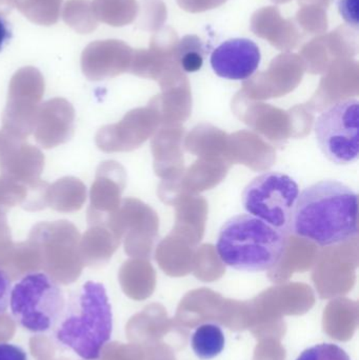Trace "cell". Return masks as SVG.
Returning <instances> with one entry per match:
<instances>
[{
  "instance_id": "obj_20",
  "label": "cell",
  "mask_w": 359,
  "mask_h": 360,
  "mask_svg": "<svg viewBox=\"0 0 359 360\" xmlns=\"http://www.w3.org/2000/svg\"><path fill=\"white\" fill-rule=\"evenodd\" d=\"M12 37V32L8 27V21L0 16V51L6 46V42Z\"/></svg>"
},
{
  "instance_id": "obj_14",
  "label": "cell",
  "mask_w": 359,
  "mask_h": 360,
  "mask_svg": "<svg viewBox=\"0 0 359 360\" xmlns=\"http://www.w3.org/2000/svg\"><path fill=\"white\" fill-rule=\"evenodd\" d=\"M63 18L69 27L80 34L91 33L98 25L90 0H69L65 2Z\"/></svg>"
},
{
  "instance_id": "obj_18",
  "label": "cell",
  "mask_w": 359,
  "mask_h": 360,
  "mask_svg": "<svg viewBox=\"0 0 359 360\" xmlns=\"http://www.w3.org/2000/svg\"><path fill=\"white\" fill-rule=\"evenodd\" d=\"M11 281L4 269L0 268V315L4 314L10 304Z\"/></svg>"
},
{
  "instance_id": "obj_12",
  "label": "cell",
  "mask_w": 359,
  "mask_h": 360,
  "mask_svg": "<svg viewBox=\"0 0 359 360\" xmlns=\"http://www.w3.org/2000/svg\"><path fill=\"white\" fill-rule=\"evenodd\" d=\"M225 346V334L221 328L214 323L200 326L192 335V350L202 360H210L218 356Z\"/></svg>"
},
{
  "instance_id": "obj_4",
  "label": "cell",
  "mask_w": 359,
  "mask_h": 360,
  "mask_svg": "<svg viewBox=\"0 0 359 360\" xmlns=\"http://www.w3.org/2000/svg\"><path fill=\"white\" fill-rule=\"evenodd\" d=\"M10 307L13 317L23 329L46 333L56 327L65 311V294L50 275L32 272L11 290Z\"/></svg>"
},
{
  "instance_id": "obj_9",
  "label": "cell",
  "mask_w": 359,
  "mask_h": 360,
  "mask_svg": "<svg viewBox=\"0 0 359 360\" xmlns=\"http://www.w3.org/2000/svg\"><path fill=\"white\" fill-rule=\"evenodd\" d=\"M0 132V172L4 176L32 186L39 184L44 156L33 146Z\"/></svg>"
},
{
  "instance_id": "obj_19",
  "label": "cell",
  "mask_w": 359,
  "mask_h": 360,
  "mask_svg": "<svg viewBox=\"0 0 359 360\" xmlns=\"http://www.w3.org/2000/svg\"><path fill=\"white\" fill-rule=\"evenodd\" d=\"M0 360H27V356L20 347L0 342Z\"/></svg>"
},
{
  "instance_id": "obj_8",
  "label": "cell",
  "mask_w": 359,
  "mask_h": 360,
  "mask_svg": "<svg viewBox=\"0 0 359 360\" xmlns=\"http://www.w3.org/2000/svg\"><path fill=\"white\" fill-rule=\"evenodd\" d=\"M261 59V51L255 42L247 38H234L213 51L211 67L219 77L246 80L257 71Z\"/></svg>"
},
{
  "instance_id": "obj_21",
  "label": "cell",
  "mask_w": 359,
  "mask_h": 360,
  "mask_svg": "<svg viewBox=\"0 0 359 360\" xmlns=\"http://www.w3.org/2000/svg\"><path fill=\"white\" fill-rule=\"evenodd\" d=\"M14 6V0H0V16L10 13Z\"/></svg>"
},
{
  "instance_id": "obj_16",
  "label": "cell",
  "mask_w": 359,
  "mask_h": 360,
  "mask_svg": "<svg viewBox=\"0 0 359 360\" xmlns=\"http://www.w3.org/2000/svg\"><path fill=\"white\" fill-rule=\"evenodd\" d=\"M296 360H351L345 350L335 344H320L303 351Z\"/></svg>"
},
{
  "instance_id": "obj_17",
  "label": "cell",
  "mask_w": 359,
  "mask_h": 360,
  "mask_svg": "<svg viewBox=\"0 0 359 360\" xmlns=\"http://www.w3.org/2000/svg\"><path fill=\"white\" fill-rule=\"evenodd\" d=\"M358 0H339V8L341 16L350 25L358 27Z\"/></svg>"
},
{
  "instance_id": "obj_7",
  "label": "cell",
  "mask_w": 359,
  "mask_h": 360,
  "mask_svg": "<svg viewBox=\"0 0 359 360\" xmlns=\"http://www.w3.org/2000/svg\"><path fill=\"white\" fill-rule=\"evenodd\" d=\"M44 93V79L39 70L25 67L17 71L8 88V103L2 116V132L25 141L35 129Z\"/></svg>"
},
{
  "instance_id": "obj_11",
  "label": "cell",
  "mask_w": 359,
  "mask_h": 360,
  "mask_svg": "<svg viewBox=\"0 0 359 360\" xmlns=\"http://www.w3.org/2000/svg\"><path fill=\"white\" fill-rule=\"evenodd\" d=\"M119 44L113 40L91 42L81 54V70L90 80L105 79L115 74Z\"/></svg>"
},
{
  "instance_id": "obj_3",
  "label": "cell",
  "mask_w": 359,
  "mask_h": 360,
  "mask_svg": "<svg viewBox=\"0 0 359 360\" xmlns=\"http://www.w3.org/2000/svg\"><path fill=\"white\" fill-rule=\"evenodd\" d=\"M288 234L250 215L228 219L219 230L216 251L223 264L244 272L275 268L286 254Z\"/></svg>"
},
{
  "instance_id": "obj_1",
  "label": "cell",
  "mask_w": 359,
  "mask_h": 360,
  "mask_svg": "<svg viewBox=\"0 0 359 360\" xmlns=\"http://www.w3.org/2000/svg\"><path fill=\"white\" fill-rule=\"evenodd\" d=\"M290 233L324 248L354 240L358 236V193L337 180L311 184L299 195Z\"/></svg>"
},
{
  "instance_id": "obj_2",
  "label": "cell",
  "mask_w": 359,
  "mask_h": 360,
  "mask_svg": "<svg viewBox=\"0 0 359 360\" xmlns=\"http://www.w3.org/2000/svg\"><path fill=\"white\" fill-rule=\"evenodd\" d=\"M113 332V313L103 283L88 281L65 302L55 338L84 360L100 357Z\"/></svg>"
},
{
  "instance_id": "obj_10",
  "label": "cell",
  "mask_w": 359,
  "mask_h": 360,
  "mask_svg": "<svg viewBox=\"0 0 359 360\" xmlns=\"http://www.w3.org/2000/svg\"><path fill=\"white\" fill-rule=\"evenodd\" d=\"M74 109L65 99L54 98L40 105L34 135L44 149L67 143L73 134Z\"/></svg>"
},
{
  "instance_id": "obj_15",
  "label": "cell",
  "mask_w": 359,
  "mask_h": 360,
  "mask_svg": "<svg viewBox=\"0 0 359 360\" xmlns=\"http://www.w3.org/2000/svg\"><path fill=\"white\" fill-rule=\"evenodd\" d=\"M207 50L198 36H185L177 46V59L188 73L200 71L204 65Z\"/></svg>"
},
{
  "instance_id": "obj_6",
  "label": "cell",
  "mask_w": 359,
  "mask_h": 360,
  "mask_svg": "<svg viewBox=\"0 0 359 360\" xmlns=\"http://www.w3.org/2000/svg\"><path fill=\"white\" fill-rule=\"evenodd\" d=\"M316 141L331 162L345 166L359 156V101L348 98L325 110L314 124Z\"/></svg>"
},
{
  "instance_id": "obj_5",
  "label": "cell",
  "mask_w": 359,
  "mask_h": 360,
  "mask_svg": "<svg viewBox=\"0 0 359 360\" xmlns=\"http://www.w3.org/2000/svg\"><path fill=\"white\" fill-rule=\"evenodd\" d=\"M299 195V184L292 177L270 171L244 188L242 205L250 215L289 234Z\"/></svg>"
},
{
  "instance_id": "obj_13",
  "label": "cell",
  "mask_w": 359,
  "mask_h": 360,
  "mask_svg": "<svg viewBox=\"0 0 359 360\" xmlns=\"http://www.w3.org/2000/svg\"><path fill=\"white\" fill-rule=\"evenodd\" d=\"M63 0H14V6L30 21L39 25H53L58 21Z\"/></svg>"
}]
</instances>
